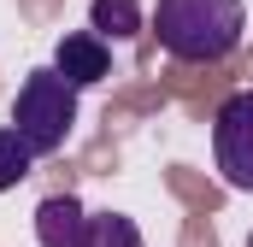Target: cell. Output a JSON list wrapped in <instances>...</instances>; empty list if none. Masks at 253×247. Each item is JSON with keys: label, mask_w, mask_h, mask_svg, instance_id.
I'll return each mask as SVG.
<instances>
[{"label": "cell", "mask_w": 253, "mask_h": 247, "mask_svg": "<svg viewBox=\"0 0 253 247\" xmlns=\"http://www.w3.org/2000/svg\"><path fill=\"white\" fill-rule=\"evenodd\" d=\"M248 6L242 0H159L153 6V36L171 59L183 65H212L242 47Z\"/></svg>", "instance_id": "1"}, {"label": "cell", "mask_w": 253, "mask_h": 247, "mask_svg": "<svg viewBox=\"0 0 253 247\" xmlns=\"http://www.w3.org/2000/svg\"><path fill=\"white\" fill-rule=\"evenodd\" d=\"M12 129L24 135V147H30L36 159L65 153V141H71V129H77V88L65 82L53 65H42V71L24 77V88H18V100H12Z\"/></svg>", "instance_id": "2"}, {"label": "cell", "mask_w": 253, "mask_h": 247, "mask_svg": "<svg viewBox=\"0 0 253 247\" xmlns=\"http://www.w3.org/2000/svg\"><path fill=\"white\" fill-rule=\"evenodd\" d=\"M212 153H218V171L224 183L253 194V88L230 94L212 118Z\"/></svg>", "instance_id": "3"}, {"label": "cell", "mask_w": 253, "mask_h": 247, "mask_svg": "<svg viewBox=\"0 0 253 247\" xmlns=\"http://www.w3.org/2000/svg\"><path fill=\"white\" fill-rule=\"evenodd\" d=\"M53 71H59L71 88H94V82L112 77V47L94 30H71V36H59V47H53Z\"/></svg>", "instance_id": "4"}, {"label": "cell", "mask_w": 253, "mask_h": 247, "mask_svg": "<svg viewBox=\"0 0 253 247\" xmlns=\"http://www.w3.org/2000/svg\"><path fill=\"white\" fill-rule=\"evenodd\" d=\"M83 224H88V212L71 194H47L36 206V247H77L83 242Z\"/></svg>", "instance_id": "5"}, {"label": "cell", "mask_w": 253, "mask_h": 247, "mask_svg": "<svg viewBox=\"0 0 253 247\" xmlns=\"http://www.w3.org/2000/svg\"><path fill=\"white\" fill-rule=\"evenodd\" d=\"M88 18H94V36H100V41H129V36H141V0H94Z\"/></svg>", "instance_id": "6"}, {"label": "cell", "mask_w": 253, "mask_h": 247, "mask_svg": "<svg viewBox=\"0 0 253 247\" xmlns=\"http://www.w3.org/2000/svg\"><path fill=\"white\" fill-rule=\"evenodd\" d=\"M77 247H141V230H135V218H124V212H88Z\"/></svg>", "instance_id": "7"}, {"label": "cell", "mask_w": 253, "mask_h": 247, "mask_svg": "<svg viewBox=\"0 0 253 247\" xmlns=\"http://www.w3.org/2000/svg\"><path fill=\"white\" fill-rule=\"evenodd\" d=\"M30 171H36V153L24 147V135H18L12 124H0V194H6V188H18Z\"/></svg>", "instance_id": "8"}]
</instances>
